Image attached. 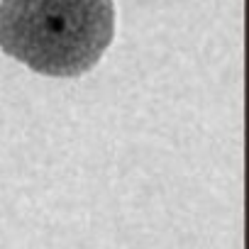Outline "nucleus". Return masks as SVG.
<instances>
[{
    "instance_id": "nucleus-1",
    "label": "nucleus",
    "mask_w": 249,
    "mask_h": 249,
    "mask_svg": "<svg viewBox=\"0 0 249 249\" xmlns=\"http://www.w3.org/2000/svg\"><path fill=\"white\" fill-rule=\"evenodd\" d=\"M112 39V0H0V49L35 73L83 76Z\"/></svg>"
}]
</instances>
